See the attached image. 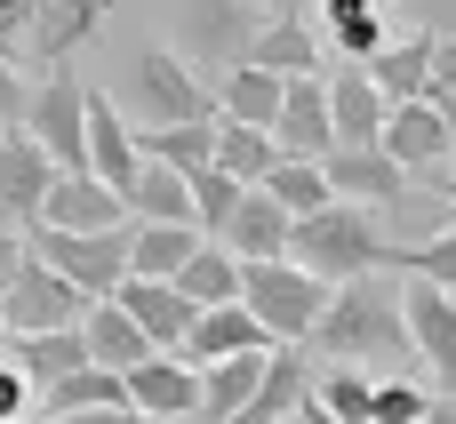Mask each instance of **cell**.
I'll return each instance as SVG.
<instances>
[{
    "mask_svg": "<svg viewBox=\"0 0 456 424\" xmlns=\"http://www.w3.org/2000/svg\"><path fill=\"white\" fill-rule=\"evenodd\" d=\"M248 64H256V72H273V80H305V72H329V48H321L313 16H265V32H256Z\"/></svg>",
    "mask_w": 456,
    "mask_h": 424,
    "instance_id": "22",
    "label": "cell"
},
{
    "mask_svg": "<svg viewBox=\"0 0 456 424\" xmlns=\"http://www.w3.org/2000/svg\"><path fill=\"white\" fill-rule=\"evenodd\" d=\"M433 409V393L417 377H377V401H369V424H417Z\"/></svg>",
    "mask_w": 456,
    "mask_h": 424,
    "instance_id": "38",
    "label": "cell"
},
{
    "mask_svg": "<svg viewBox=\"0 0 456 424\" xmlns=\"http://www.w3.org/2000/svg\"><path fill=\"white\" fill-rule=\"evenodd\" d=\"M240 353H273V337L248 321V305H216V313H192V329H184V345H176L168 361H184V369L200 377V369H216V361H240Z\"/></svg>",
    "mask_w": 456,
    "mask_h": 424,
    "instance_id": "14",
    "label": "cell"
},
{
    "mask_svg": "<svg viewBox=\"0 0 456 424\" xmlns=\"http://www.w3.org/2000/svg\"><path fill=\"white\" fill-rule=\"evenodd\" d=\"M385 273H393V281L409 273V281L456 297V216L441 224V232H425V241H393V249H385Z\"/></svg>",
    "mask_w": 456,
    "mask_h": 424,
    "instance_id": "31",
    "label": "cell"
},
{
    "mask_svg": "<svg viewBox=\"0 0 456 424\" xmlns=\"http://www.w3.org/2000/svg\"><path fill=\"white\" fill-rule=\"evenodd\" d=\"M417 424H456V401H433V409H425Z\"/></svg>",
    "mask_w": 456,
    "mask_h": 424,
    "instance_id": "47",
    "label": "cell"
},
{
    "mask_svg": "<svg viewBox=\"0 0 456 424\" xmlns=\"http://www.w3.org/2000/svg\"><path fill=\"white\" fill-rule=\"evenodd\" d=\"M385 8H393V0H385Z\"/></svg>",
    "mask_w": 456,
    "mask_h": 424,
    "instance_id": "53",
    "label": "cell"
},
{
    "mask_svg": "<svg viewBox=\"0 0 456 424\" xmlns=\"http://www.w3.org/2000/svg\"><path fill=\"white\" fill-rule=\"evenodd\" d=\"M369 401H377V377L369 369H321L313 361V409L337 424H369Z\"/></svg>",
    "mask_w": 456,
    "mask_h": 424,
    "instance_id": "35",
    "label": "cell"
},
{
    "mask_svg": "<svg viewBox=\"0 0 456 424\" xmlns=\"http://www.w3.org/2000/svg\"><path fill=\"white\" fill-rule=\"evenodd\" d=\"M24 417H32V385L0 361V424H24Z\"/></svg>",
    "mask_w": 456,
    "mask_h": 424,
    "instance_id": "42",
    "label": "cell"
},
{
    "mask_svg": "<svg viewBox=\"0 0 456 424\" xmlns=\"http://www.w3.org/2000/svg\"><path fill=\"white\" fill-rule=\"evenodd\" d=\"M32 8H40V0H0V56H8V64L24 56V32H32Z\"/></svg>",
    "mask_w": 456,
    "mask_h": 424,
    "instance_id": "40",
    "label": "cell"
},
{
    "mask_svg": "<svg viewBox=\"0 0 456 424\" xmlns=\"http://www.w3.org/2000/svg\"><path fill=\"white\" fill-rule=\"evenodd\" d=\"M128 224H192V184L176 176V168H136V184H128ZM200 232V224H192Z\"/></svg>",
    "mask_w": 456,
    "mask_h": 424,
    "instance_id": "33",
    "label": "cell"
},
{
    "mask_svg": "<svg viewBox=\"0 0 456 424\" xmlns=\"http://www.w3.org/2000/svg\"><path fill=\"white\" fill-rule=\"evenodd\" d=\"M0 361H8V329H0Z\"/></svg>",
    "mask_w": 456,
    "mask_h": 424,
    "instance_id": "52",
    "label": "cell"
},
{
    "mask_svg": "<svg viewBox=\"0 0 456 424\" xmlns=\"http://www.w3.org/2000/svg\"><path fill=\"white\" fill-rule=\"evenodd\" d=\"M112 224H128V200L120 192H104L96 176H56L32 232H112Z\"/></svg>",
    "mask_w": 456,
    "mask_h": 424,
    "instance_id": "16",
    "label": "cell"
},
{
    "mask_svg": "<svg viewBox=\"0 0 456 424\" xmlns=\"http://www.w3.org/2000/svg\"><path fill=\"white\" fill-rule=\"evenodd\" d=\"M281 88H289V80H273V72H256V64H232V72L216 80V120H232V128H265V136H273V120H281Z\"/></svg>",
    "mask_w": 456,
    "mask_h": 424,
    "instance_id": "27",
    "label": "cell"
},
{
    "mask_svg": "<svg viewBox=\"0 0 456 424\" xmlns=\"http://www.w3.org/2000/svg\"><path fill=\"white\" fill-rule=\"evenodd\" d=\"M321 48H337V64H369L393 40V8L385 0H321Z\"/></svg>",
    "mask_w": 456,
    "mask_h": 424,
    "instance_id": "21",
    "label": "cell"
},
{
    "mask_svg": "<svg viewBox=\"0 0 456 424\" xmlns=\"http://www.w3.org/2000/svg\"><path fill=\"white\" fill-rule=\"evenodd\" d=\"M16 265H24V232L0 224V297H8V281H16Z\"/></svg>",
    "mask_w": 456,
    "mask_h": 424,
    "instance_id": "43",
    "label": "cell"
},
{
    "mask_svg": "<svg viewBox=\"0 0 456 424\" xmlns=\"http://www.w3.org/2000/svg\"><path fill=\"white\" fill-rule=\"evenodd\" d=\"M441 176H449V184H456V152H449V168H441Z\"/></svg>",
    "mask_w": 456,
    "mask_h": 424,
    "instance_id": "51",
    "label": "cell"
},
{
    "mask_svg": "<svg viewBox=\"0 0 456 424\" xmlns=\"http://www.w3.org/2000/svg\"><path fill=\"white\" fill-rule=\"evenodd\" d=\"M80 321H88V297L24 249V265H16V281L0 297V329L8 337H56V329H80Z\"/></svg>",
    "mask_w": 456,
    "mask_h": 424,
    "instance_id": "7",
    "label": "cell"
},
{
    "mask_svg": "<svg viewBox=\"0 0 456 424\" xmlns=\"http://www.w3.org/2000/svg\"><path fill=\"white\" fill-rule=\"evenodd\" d=\"M425 88H456V40H433V80Z\"/></svg>",
    "mask_w": 456,
    "mask_h": 424,
    "instance_id": "44",
    "label": "cell"
},
{
    "mask_svg": "<svg viewBox=\"0 0 456 424\" xmlns=\"http://www.w3.org/2000/svg\"><path fill=\"white\" fill-rule=\"evenodd\" d=\"M24 136L48 152L56 176H88V112H80V80L72 72H48L24 104Z\"/></svg>",
    "mask_w": 456,
    "mask_h": 424,
    "instance_id": "8",
    "label": "cell"
},
{
    "mask_svg": "<svg viewBox=\"0 0 456 424\" xmlns=\"http://www.w3.org/2000/svg\"><path fill=\"white\" fill-rule=\"evenodd\" d=\"M48 184H56L48 152H40L24 128H8V136H0V224H8V232H32V224H40Z\"/></svg>",
    "mask_w": 456,
    "mask_h": 424,
    "instance_id": "10",
    "label": "cell"
},
{
    "mask_svg": "<svg viewBox=\"0 0 456 424\" xmlns=\"http://www.w3.org/2000/svg\"><path fill=\"white\" fill-rule=\"evenodd\" d=\"M80 112H88V176H96L104 192H120V200H128V184H136V168H144L128 112L112 104V88H80Z\"/></svg>",
    "mask_w": 456,
    "mask_h": 424,
    "instance_id": "9",
    "label": "cell"
},
{
    "mask_svg": "<svg viewBox=\"0 0 456 424\" xmlns=\"http://www.w3.org/2000/svg\"><path fill=\"white\" fill-rule=\"evenodd\" d=\"M192 249H200L192 224H128V281H176Z\"/></svg>",
    "mask_w": 456,
    "mask_h": 424,
    "instance_id": "28",
    "label": "cell"
},
{
    "mask_svg": "<svg viewBox=\"0 0 456 424\" xmlns=\"http://www.w3.org/2000/svg\"><path fill=\"white\" fill-rule=\"evenodd\" d=\"M24 249L48 273H64L88 305L120 297V281H128V224H112V232H24Z\"/></svg>",
    "mask_w": 456,
    "mask_h": 424,
    "instance_id": "6",
    "label": "cell"
},
{
    "mask_svg": "<svg viewBox=\"0 0 456 424\" xmlns=\"http://www.w3.org/2000/svg\"><path fill=\"white\" fill-rule=\"evenodd\" d=\"M120 385H128V409L144 424H192L200 417V377H192L184 361H168V353H152V361L128 369Z\"/></svg>",
    "mask_w": 456,
    "mask_h": 424,
    "instance_id": "15",
    "label": "cell"
},
{
    "mask_svg": "<svg viewBox=\"0 0 456 424\" xmlns=\"http://www.w3.org/2000/svg\"><path fill=\"white\" fill-rule=\"evenodd\" d=\"M216 249H224L232 265H273V257H289V216H281V200H273L265 184H248L240 208H232L224 232H216Z\"/></svg>",
    "mask_w": 456,
    "mask_h": 424,
    "instance_id": "17",
    "label": "cell"
},
{
    "mask_svg": "<svg viewBox=\"0 0 456 424\" xmlns=\"http://www.w3.org/2000/svg\"><path fill=\"white\" fill-rule=\"evenodd\" d=\"M265 192L281 200V216H289V224H297V216H321V208H329V176H321V160H273Z\"/></svg>",
    "mask_w": 456,
    "mask_h": 424,
    "instance_id": "37",
    "label": "cell"
},
{
    "mask_svg": "<svg viewBox=\"0 0 456 424\" xmlns=\"http://www.w3.org/2000/svg\"><path fill=\"white\" fill-rule=\"evenodd\" d=\"M329 281H313L305 265H289V257H273V265H240V305H248V321L273 337V345H305L313 329H321V313H329Z\"/></svg>",
    "mask_w": 456,
    "mask_h": 424,
    "instance_id": "4",
    "label": "cell"
},
{
    "mask_svg": "<svg viewBox=\"0 0 456 424\" xmlns=\"http://www.w3.org/2000/svg\"><path fill=\"white\" fill-rule=\"evenodd\" d=\"M104 8L112 0H40L32 8V32H24V56H40L48 72H64V56L104 24Z\"/></svg>",
    "mask_w": 456,
    "mask_h": 424,
    "instance_id": "23",
    "label": "cell"
},
{
    "mask_svg": "<svg viewBox=\"0 0 456 424\" xmlns=\"http://www.w3.org/2000/svg\"><path fill=\"white\" fill-rule=\"evenodd\" d=\"M168 289H176L192 313H216V305H240V265H232L216 241H200V249H192V265H184Z\"/></svg>",
    "mask_w": 456,
    "mask_h": 424,
    "instance_id": "34",
    "label": "cell"
},
{
    "mask_svg": "<svg viewBox=\"0 0 456 424\" xmlns=\"http://www.w3.org/2000/svg\"><path fill=\"white\" fill-rule=\"evenodd\" d=\"M289 424H337V417H321V409H313V401H305V409H297V417Z\"/></svg>",
    "mask_w": 456,
    "mask_h": 424,
    "instance_id": "49",
    "label": "cell"
},
{
    "mask_svg": "<svg viewBox=\"0 0 456 424\" xmlns=\"http://www.w3.org/2000/svg\"><path fill=\"white\" fill-rule=\"evenodd\" d=\"M377 152H385L393 168H409V176H417V168H433V176H441V168H449V152H456V136L441 128V112H433V104H401V112H385Z\"/></svg>",
    "mask_w": 456,
    "mask_h": 424,
    "instance_id": "18",
    "label": "cell"
},
{
    "mask_svg": "<svg viewBox=\"0 0 456 424\" xmlns=\"http://www.w3.org/2000/svg\"><path fill=\"white\" fill-rule=\"evenodd\" d=\"M32 401H40V424H64V417H88V409H120L128 385H120L112 369H72V377H56V385L32 393Z\"/></svg>",
    "mask_w": 456,
    "mask_h": 424,
    "instance_id": "32",
    "label": "cell"
},
{
    "mask_svg": "<svg viewBox=\"0 0 456 424\" xmlns=\"http://www.w3.org/2000/svg\"><path fill=\"white\" fill-rule=\"evenodd\" d=\"M80 345H88V369H112V377H128V369H144L152 361V345H144V329L104 297V305H88V321H80Z\"/></svg>",
    "mask_w": 456,
    "mask_h": 424,
    "instance_id": "26",
    "label": "cell"
},
{
    "mask_svg": "<svg viewBox=\"0 0 456 424\" xmlns=\"http://www.w3.org/2000/svg\"><path fill=\"white\" fill-rule=\"evenodd\" d=\"M8 369H16L32 393H48L56 377L88 369V345H80V329H56V337H8Z\"/></svg>",
    "mask_w": 456,
    "mask_h": 424,
    "instance_id": "29",
    "label": "cell"
},
{
    "mask_svg": "<svg viewBox=\"0 0 456 424\" xmlns=\"http://www.w3.org/2000/svg\"><path fill=\"white\" fill-rule=\"evenodd\" d=\"M313 345V361L321 369H401L409 377V361H417V345H409V313H401V281L393 273H369V281H345L337 297H329V313H321V329L305 337Z\"/></svg>",
    "mask_w": 456,
    "mask_h": 424,
    "instance_id": "1",
    "label": "cell"
},
{
    "mask_svg": "<svg viewBox=\"0 0 456 424\" xmlns=\"http://www.w3.org/2000/svg\"><path fill=\"white\" fill-rule=\"evenodd\" d=\"M112 104L128 112V128H184V120H216V88L176 56V48H136Z\"/></svg>",
    "mask_w": 456,
    "mask_h": 424,
    "instance_id": "3",
    "label": "cell"
},
{
    "mask_svg": "<svg viewBox=\"0 0 456 424\" xmlns=\"http://www.w3.org/2000/svg\"><path fill=\"white\" fill-rule=\"evenodd\" d=\"M321 176H329V200H353V208H393L409 192V168H393L377 144L369 152H329Z\"/></svg>",
    "mask_w": 456,
    "mask_h": 424,
    "instance_id": "20",
    "label": "cell"
},
{
    "mask_svg": "<svg viewBox=\"0 0 456 424\" xmlns=\"http://www.w3.org/2000/svg\"><path fill=\"white\" fill-rule=\"evenodd\" d=\"M433 192H441V200H449V216H456V184H449V176H433Z\"/></svg>",
    "mask_w": 456,
    "mask_h": 424,
    "instance_id": "50",
    "label": "cell"
},
{
    "mask_svg": "<svg viewBox=\"0 0 456 424\" xmlns=\"http://www.w3.org/2000/svg\"><path fill=\"white\" fill-rule=\"evenodd\" d=\"M401 313H409V345H417L425 377L456 401V297H441V289L417 281V289H401Z\"/></svg>",
    "mask_w": 456,
    "mask_h": 424,
    "instance_id": "11",
    "label": "cell"
},
{
    "mask_svg": "<svg viewBox=\"0 0 456 424\" xmlns=\"http://www.w3.org/2000/svg\"><path fill=\"white\" fill-rule=\"evenodd\" d=\"M369 88L385 96V112H401V104H425V80H433V40L425 32H393L369 64Z\"/></svg>",
    "mask_w": 456,
    "mask_h": 424,
    "instance_id": "19",
    "label": "cell"
},
{
    "mask_svg": "<svg viewBox=\"0 0 456 424\" xmlns=\"http://www.w3.org/2000/svg\"><path fill=\"white\" fill-rule=\"evenodd\" d=\"M425 104L441 112V128H449V136H456V88H425Z\"/></svg>",
    "mask_w": 456,
    "mask_h": 424,
    "instance_id": "46",
    "label": "cell"
},
{
    "mask_svg": "<svg viewBox=\"0 0 456 424\" xmlns=\"http://www.w3.org/2000/svg\"><path fill=\"white\" fill-rule=\"evenodd\" d=\"M305 401H313V353L305 345H273V361L256 377V401H248L240 424H289Z\"/></svg>",
    "mask_w": 456,
    "mask_h": 424,
    "instance_id": "24",
    "label": "cell"
},
{
    "mask_svg": "<svg viewBox=\"0 0 456 424\" xmlns=\"http://www.w3.org/2000/svg\"><path fill=\"white\" fill-rule=\"evenodd\" d=\"M136 152H144L152 168L200 176V168H216V120H184V128H136Z\"/></svg>",
    "mask_w": 456,
    "mask_h": 424,
    "instance_id": "30",
    "label": "cell"
},
{
    "mask_svg": "<svg viewBox=\"0 0 456 424\" xmlns=\"http://www.w3.org/2000/svg\"><path fill=\"white\" fill-rule=\"evenodd\" d=\"M265 16H305V0H256Z\"/></svg>",
    "mask_w": 456,
    "mask_h": 424,
    "instance_id": "48",
    "label": "cell"
},
{
    "mask_svg": "<svg viewBox=\"0 0 456 424\" xmlns=\"http://www.w3.org/2000/svg\"><path fill=\"white\" fill-rule=\"evenodd\" d=\"M385 249H393V241H385L377 208H353V200H329L321 216H297V224H289V265H305V273L329 281V289L385 273Z\"/></svg>",
    "mask_w": 456,
    "mask_h": 424,
    "instance_id": "2",
    "label": "cell"
},
{
    "mask_svg": "<svg viewBox=\"0 0 456 424\" xmlns=\"http://www.w3.org/2000/svg\"><path fill=\"white\" fill-rule=\"evenodd\" d=\"M168 24H176L168 48H176L192 72H216V80H224L232 64H248V48H256V32H265V8H256V0H176ZM216 80H208V88H216Z\"/></svg>",
    "mask_w": 456,
    "mask_h": 424,
    "instance_id": "5",
    "label": "cell"
},
{
    "mask_svg": "<svg viewBox=\"0 0 456 424\" xmlns=\"http://www.w3.org/2000/svg\"><path fill=\"white\" fill-rule=\"evenodd\" d=\"M0 136H8V128H0Z\"/></svg>",
    "mask_w": 456,
    "mask_h": 424,
    "instance_id": "54",
    "label": "cell"
},
{
    "mask_svg": "<svg viewBox=\"0 0 456 424\" xmlns=\"http://www.w3.org/2000/svg\"><path fill=\"white\" fill-rule=\"evenodd\" d=\"M24 104H32V88H24V72L0 56V128H24Z\"/></svg>",
    "mask_w": 456,
    "mask_h": 424,
    "instance_id": "41",
    "label": "cell"
},
{
    "mask_svg": "<svg viewBox=\"0 0 456 424\" xmlns=\"http://www.w3.org/2000/svg\"><path fill=\"white\" fill-rule=\"evenodd\" d=\"M136 329H144V345L152 353H176L184 345V329H192V305L168 289V281H120V297H112Z\"/></svg>",
    "mask_w": 456,
    "mask_h": 424,
    "instance_id": "25",
    "label": "cell"
},
{
    "mask_svg": "<svg viewBox=\"0 0 456 424\" xmlns=\"http://www.w3.org/2000/svg\"><path fill=\"white\" fill-rule=\"evenodd\" d=\"M273 136L265 128H232V120H216V168L232 176V184H265L273 176Z\"/></svg>",
    "mask_w": 456,
    "mask_h": 424,
    "instance_id": "36",
    "label": "cell"
},
{
    "mask_svg": "<svg viewBox=\"0 0 456 424\" xmlns=\"http://www.w3.org/2000/svg\"><path fill=\"white\" fill-rule=\"evenodd\" d=\"M64 424H144V417H136V409L120 401V409H88V417H64Z\"/></svg>",
    "mask_w": 456,
    "mask_h": 424,
    "instance_id": "45",
    "label": "cell"
},
{
    "mask_svg": "<svg viewBox=\"0 0 456 424\" xmlns=\"http://www.w3.org/2000/svg\"><path fill=\"white\" fill-rule=\"evenodd\" d=\"M409 8V32L425 40H456V0H401Z\"/></svg>",
    "mask_w": 456,
    "mask_h": 424,
    "instance_id": "39",
    "label": "cell"
},
{
    "mask_svg": "<svg viewBox=\"0 0 456 424\" xmlns=\"http://www.w3.org/2000/svg\"><path fill=\"white\" fill-rule=\"evenodd\" d=\"M321 96H329V128H337V152H369L385 136V96L369 88L361 64H329L321 72Z\"/></svg>",
    "mask_w": 456,
    "mask_h": 424,
    "instance_id": "12",
    "label": "cell"
},
{
    "mask_svg": "<svg viewBox=\"0 0 456 424\" xmlns=\"http://www.w3.org/2000/svg\"><path fill=\"white\" fill-rule=\"evenodd\" d=\"M273 152H281V160H329V152H337V128H329V96H321V72H305V80H289V88H281Z\"/></svg>",
    "mask_w": 456,
    "mask_h": 424,
    "instance_id": "13",
    "label": "cell"
}]
</instances>
